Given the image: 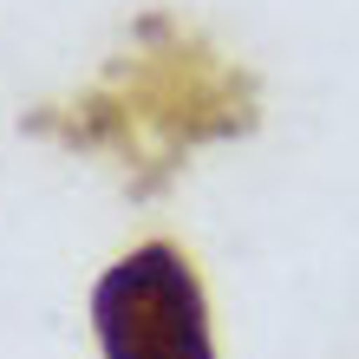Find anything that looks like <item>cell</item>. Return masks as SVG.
Returning a JSON list of instances; mask_svg holds the SVG:
<instances>
[{
  "label": "cell",
  "instance_id": "6da1fadb",
  "mask_svg": "<svg viewBox=\"0 0 359 359\" xmlns=\"http://www.w3.org/2000/svg\"><path fill=\"white\" fill-rule=\"evenodd\" d=\"M151 53L124 59L104 86L79 104L72 124H33V131H59L66 144H98L118 157H151L157 170H170V157L189 151L196 137H229L248 131V86L229 79L203 46L177 39L163 20H144Z\"/></svg>",
  "mask_w": 359,
  "mask_h": 359
},
{
  "label": "cell",
  "instance_id": "7a4b0ae2",
  "mask_svg": "<svg viewBox=\"0 0 359 359\" xmlns=\"http://www.w3.org/2000/svg\"><path fill=\"white\" fill-rule=\"evenodd\" d=\"M92 327L104 359H216L203 281L170 242L131 248L92 287Z\"/></svg>",
  "mask_w": 359,
  "mask_h": 359
}]
</instances>
